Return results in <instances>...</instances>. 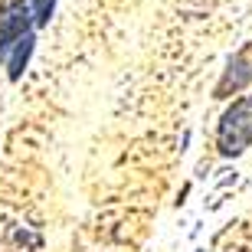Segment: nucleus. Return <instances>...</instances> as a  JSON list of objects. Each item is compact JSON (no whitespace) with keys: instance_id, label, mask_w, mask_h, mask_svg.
<instances>
[{"instance_id":"f257e3e1","label":"nucleus","mask_w":252,"mask_h":252,"mask_svg":"<svg viewBox=\"0 0 252 252\" xmlns=\"http://www.w3.org/2000/svg\"><path fill=\"white\" fill-rule=\"evenodd\" d=\"M249 144H252V95H243L220 118L216 148H220L223 158H239Z\"/></svg>"},{"instance_id":"f03ea898","label":"nucleus","mask_w":252,"mask_h":252,"mask_svg":"<svg viewBox=\"0 0 252 252\" xmlns=\"http://www.w3.org/2000/svg\"><path fill=\"white\" fill-rule=\"evenodd\" d=\"M249 82H252V46H243L229 63H226L223 79L216 82V98H226L229 92L236 95L239 89H246Z\"/></svg>"}]
</instances>
